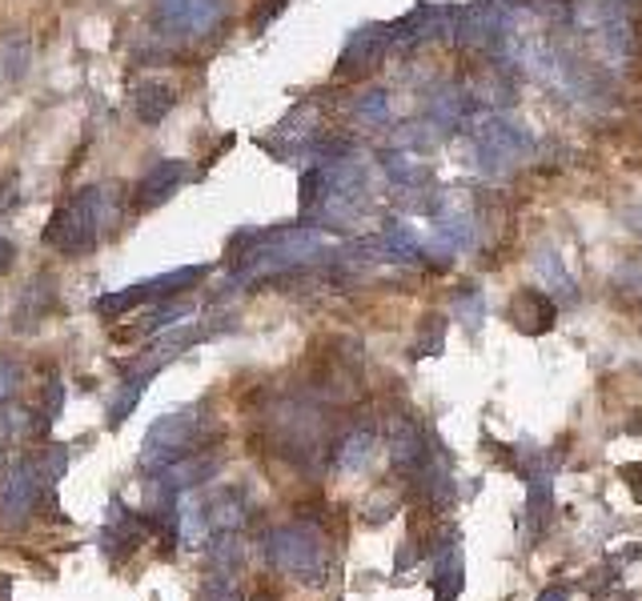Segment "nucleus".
<instances>
[{"instance_id":"26","label":"nucleus","mask_w":642,"mask_h":601,"mask_svg":"<svg viewBox=\"0 0 642 601\" xmlns=\"http://www.w3.org/2000/svg\"><path fill=\"white\" fill-rule=\"evenodd\" d=\"M249 601H273V598H266V593H257V598H249Z\"/></svg>"},{"instance_id":"6","label":"nucleus","mask_w":642,"mask_h":601,"mask_svg":"<svg viewBox=\"0 0 642 601\" xmlns=\"http://www.w3.org/2000/svg\"><path fill=\"white\" fill-rule=\"evenodd\" d=\"M550 513H554V486H550V474H530L526 481V513H522V545H530L547 533L550 525Z\"/></svg>"},{"instance_id":"14","label":"nucleus","mask_w":642,"mask_h":601,"mask_svg":"<svg viewBox=\"0 0 642 601\" xmlns=\"http://www.w3.org/2000/svg\"><path fill=\"white\" fill-rule=\"evenodd\" d=\"M153 373H137V377H128L125 389H121V397L113 401V409H109V421L117 426V421H125L128 413H133V405L140 401V394H145V382H149Z\"/></svg>"},{"instance_id":"11","label":"nucleus","mask_w":642,"mask_h":601,"mask_svg":"<svg viewBox=\"0 0 642 601\" xmlns=\"http://www.w3.org/2000/svg\"><path fill=\"white\" fill-rule=\"evenodd\" d=\"M374 445H378V433L374 429H353L350 438L341 441L338 445V469H346V474H358L365 462H370V453H374Z\"/></svg>"},{"instance_id":"16","label":"nucleus","mask_w":642,"mask_h":601,"mask_svg":"<svg viewBox=\"0 0 642 601\" xmlns=\"http://www.w3.org/2000/svg\"><path fill=\"white\" fill-rule=\"evenodd\" d=\"M29 57H33V45H29L24 36L9 41V48H4V77H9V81H21V77H24V65H29Z\"/></svg>"},{"instance_id":"21","label":"nucleus","mask_w":642,"mask_h":601,"mask_svg":"<svg viewBox=\"0 0 642 601\" xmlns=\"http://www.w3.org/2000/svg\"><path fill=\"white\" fill-rule=\"evenodd\" d=\"M60 405H65V385L48 382V397H45V421H57Z\"/></svg>"},{"instance_id":"8","label":"nucleus","mask_w":642,"mask_h":601,"mask_svg":"<svg viewBox=\"0 0 642 601\" xmlns=\"http://www.w3.org/2000/svg\"><path fill=\"white\" fill-rule=\"evenodd\" d=\"M510 317H514V325H518L522 333L538 337V333H547V329H554L559 305H554V297H550V293H542V290H522L518 297H514Z\"/></svg>"},{"instance_id":"4","label":"nucleus","mask_w":642,"mask_h":601,"mask_svg":"<svg viewBox=\"0 0 642 601\" xmlns=\"http://www.w3.org/2000/svg\"><path fill=\"white\" fill-rule=\"evenodd\" d=\"M430 453L426 450V433H421L418 421H409V417H390V462H394L397 474H414L418 477L430 462Z\"/></svg>"},{"instance_id":"12","label":"nucleus","mask_w":642,"mask_h":601,"mask_svg":"<svg viewBox=\"0 0 642 601\" xmlns=\"http://www.w3.org/2000/svg\"><path fill=\"white\" fill-rule=\"evenodd\" d=\"M534 265H538V273H542V277L550 281V290L559 293L562 300H574V297H578V290H574V277L566 273V269H562L559 253H538Z\"/></svg>"},{"instance_id":"17","label":"nucleus","mask_w":642,"mask_h":601,"mask_svg":"<svg viewBox=\"0 0 642 601\" xmlns=\"http://www.w3.org/2000/svg\"><path fill=\"white\" fill-rule=\"evenodd\" d=\"M454 309H458V321L466 325V329H478V321H482V297H478V293H474V290L458 293Z\"/></svg>"},{"instance_id":"3","label":"nucleus","mask_w":642,"mask_h":601,"mask_svg":"<svg viewBox=\"0 0 642 601\" xmlns=\"http://www.w3.org/2000/svg\"><path fill=\"white\" fill-rule=\"evenodd\" d=\"M201 441V417L193 413H169L161 421H153L149 433H145V445H140V469H153L161 474L169 465L185 462L198 453Z\"/></svg>"},{"instance_id":"1","label":"nucleus","mask_w":642,"mask_h":601,"mask_svg":"<svg viewBox=\"0 0 642 601\" xmlns=\"http://www.w3.org/2000/svg\"><path fill=\"white\" fill-rule=\"evenodd\" d=\"M269 566L281 569V574H290V578L305 581V586H317V581L326 578L329 569V545L326 537L314 530V525H281V530H269L266 542Z\"/></svg>"},{"instance_id":"2","label":"nucleus","mask_w":642,"mask_h":601,"mask_svg":"<svg viewBox=\"0 0 642 601\" xmlns=\"http://www.w3.org/2000/svg\"><path fill=\"white\" fill-rule=\"evenodd\" d=\"M109 217V193L105 189H81L69 205L60 208L53 225H48V241L57 245L60 253H81L101 237V225Z\"/></svg>"},{"instance_id":"25","label":"nucleus","mask_w":642,"mask_h":601,"mask_svg":"<svg viewBox=\"0 0 642 601\" xmlns=\"http://www.w3.org/2000/svg\"><path fill=\"white\" fill-rule=\"evenodd\" d=\"M602 601H639V598H634V593H615V590H610Z\"/></svg>"},{"instance_id":"24","label":"nucleus","mask_w":642,"mask_h":601,"mask_svg":"<svg viewBox=\"0 0 642 601\" xmlns=\"http://www.w3.org/2000/svg\"><path fill=\"white\" fill-rule=\"evenodd\" d=\"M627 225H631L634 233H642V205L639 208H627Z\"/></svg>"},{"instance_id":"20","label":"nucleus","mask_w":642,"mask_h":601,"mask_svg":"<svg viewBox=\"0 0 642 601\" xmlns=\"http://www.w3.org/2000/svg\"><path fill=\"white\" fill-rule=\"evenodd\" d=\"M16 201H21V193H16V173H4L0 177V213H9Z\"/></svg>"},{"instance_id":"19","label":"nucleus","mask_w":642,"mask_h":601,"mask_svg":"<svg viewBox=\"0 0 642 601\" xmlns=\"http://www.w3.org/2000/svg\"><path fill=\"white\" fill-rule=\"evenodd\" d=\"M201 601H241V598H237V590L225 578H213L205 586V593H201Z\"/></svg>"},{"instance_id":"10","label":"nucleus","mask_w":642,"mask_h":601,"mask_svg":"<svg viewBox=\"0 0 642 601\" xmlns=\"http://www.w3.org/2000/svg\"><path fill=\"white\" fill-rule=\"evenodd\" d=\"M177 93L165 81H140L133 89V113H137L140 125H161L165 116L173 113Z\"/></svg>"},{"instance_id":"7","label":"nucleus","mask_w":642,"mask_h":601,"mask_svg":"<svg viewBox=\"0 0 642 601\" xmlns=\"http://www.w3.org/2000/svg\"><path fill=\"white\" fill-rule=\"evenodd\" d=\"M385 48H390L385 29H362V33H353L350 45H346V53H341V60H338V77H362V72L378 69L385 57Z\"/></svg>"},{"instance_id":"13","label":"nucleus","mask_w":642,"mask_h":601,"mask_svg":"<svg viewBox=\"0 0 642 601\" xmlns=\"http://www.w3.org/2000/svg\"><path fill=\"white\" fill-rule=\"evenodd\" d=\"M353 113H358L362 125H385L390 121V101H385L382 89H370V93H362L353 101Z\"/></svg>"},{"instance_id":"22","label":"nucleus","mask_w":642,"mask_h":601,"mask_svg":"<svg viewBox=\"0 0 642 601\" xmlns=\"http://www.w3.org/2000/svg\"><path fill=\"white\" fill-rule=\"evenodd\" d=\"M12 261H16V249H12V241L4 237V233H0V277H4V273L12 269Z\"/></svg>"},{"instance_id":"18","label":"nucleus","mask_w":642,"mask_h":601,"mask_svg":"<svg viewBox=\"0 0 642 601\" xmlns=\"http://www.w3.org/2000/svg\"><path fill=\"white\" fill-rule=\"evenodd\" d=\"M16 382H21V365L9 358H0V401H9L12 389H16Z\"/></svg>"},{"instance_id":"5","label":"nucleus","mask_w":642,"mask_h":601,"mask_svg":"<svg viewBox=\"0 0 642 601\" xmlns=\"http://www.w3.org/2000/svg\"><path fill=\"white\" fill-rule=\"evenodd\" d=\"M36 486H41V465H33V462L12 465L9 481L0 489V521H4V525H16V521H24L33 513Z\"/></svg>"},{"instance_id":"15","label":"nucleus","mask_w":642,"mask_h":601,"mask_svg":"<svg viewBox=\"0 0 642 601\" xmlns=\"http://www.w3.org/2000/svg\"><path fill=\"white\" fill-rule=\"evenodd\" d=\"M442 345H446V321H442V317H426L414 358H438V353H442Z\"/></svg>"},{"instance_id":"9","label":"nucleus","mask_w":642,"mask_h":601,"mask_svg":"<svg viewBox=\"0 0 642 601\" xmlns=\"http://www.w3.org/2000/svg\"><path fill=\"white\" fill-rule=\"evenodd\" d=\"M189 181V165L185 161H161V165H153L149 173L137 181V205H157V201L165 197H173L177 189Z\"/></svg>"},{"instance_id":"23","label":"nucleus","mask_w":642,"mask_h":601,"mask_svg":"<svg viewBox=\"0 0 642 601\" xmlns=\"http://www.w3.org/2000/svg\"><path fill=\"white\" fill-rule=\"evenodd\" d=\"M571 598V586L566 581H559V586H547V590L538 593V601H566Z\"/></svg>"}]
</instances>
